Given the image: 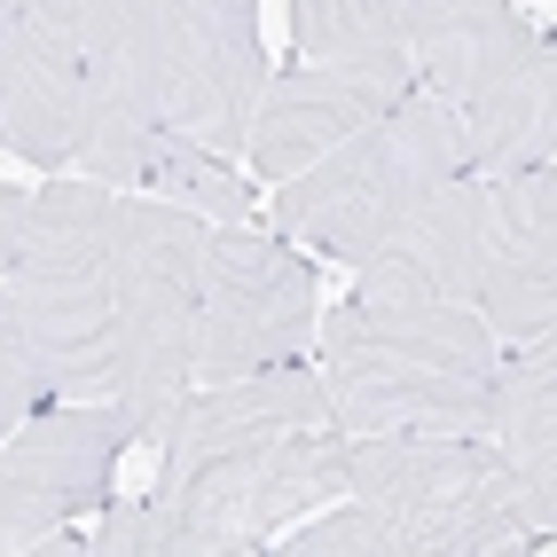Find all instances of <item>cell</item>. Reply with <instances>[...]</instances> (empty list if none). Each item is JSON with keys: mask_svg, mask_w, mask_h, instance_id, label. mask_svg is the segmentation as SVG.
<instances>
[{"mask_svg": "<svg viewBox=\"0 0 557 557\" xmlns=\"http://www.w3.org/2000/svg\"><path fill=\"white\" fill-rule=\"evenodd\" d=\"M158 557H259L290 518L346 495V432L314 361L189 385L158 432Z\"/></svg>", "mask_w": 557, "mask_h": 557, "instance_id": "6da1fadb", "label": "cell"}, {"mask_svg": "<svg viewBox=\"0 0 557 557\" xmlns=\"http://www.w3.org/2000/svg\"><path fill=\"white\" fill-rule=\"evenodd\" d=\"M322 400L330 424L354 432H479L503 338L471 307H393L346 299L322 330Z\"/></svg>", "mask_w": 557, "mask_h": 557, "instance_id": "7a4b0ae2", "label": "cell"}, {"mask_svg": "<svg viewBox=\"0 0 557 557\" xmlns=\"http://www.w3.org/2000/svg\"><path fill=\"white\" fill-rule=\"evenodd\" d=\"M408 63L456 110L471 173L557 165V40L518 0H432Z\"/></svg>", "mask_w": 557, "mask_h": 557, "instance_id": "3957f363", "label": "cell"}, {"mask_svg": "<svg viewBox=\"0 0 557 557\" xmlns=\"http://www.w3.org/2000/svg\"><path fill=\"white\" fill-rule=\"evenodd\" d=\"M110 236H119V189L87 173H48V189H32L16 268L0 275L55 400H110V369H119Z\"/></svg>", "mask_w": 557, "mask_h": 557, "instance_id": "277c9868", "label": "cell"}, {"mask_svg": "<svg viewBox=\"0 0 557 557\" xmlns=\"http://www.w3.org/2000/svg\"><path fill=\"white\" fill-rule=\"evenodd\" d=\"M456 173H471L456 110L440 95H424V87H408L385 119H369L338 150H322L314 165L275 181V236H290L314 259L354 268L424 189H440V181H456Z\"/></svg>", "mask_w": 557, "mask_h": 557, "instance_id": "5b68a950", "label": "cell"}, {"mask_svg": "<svg viewBox=\"0 0 557 557\" xmlns=\"http://www.w3.org/2000/svg\"><path fill=\"white\" fill-rule=\"evenodd\" d=\"M197 283H205V220L165 197L119 189L110 236V314H119V369L110 400L134 440H158L197 377Z\"/></svg>", "mask_w": 557, "mask_h": 557, "instance_id": "8992f818", "label": "cell"}, {"mask_svg": "<svg viewBox=\"0 0 557 557\" xmlns=\"http://www.w3.org/2000/svg\"><path fill=\"white\" fill-rule=\"evenodd\" d=\"M346 495L393 518L408 557H510L534 549L510 471L479 432H354Z\"/></svg>", "mask_w": 557, "mask_h": 557, "instance_id": "52a82bcc", "label": "cell"}, {"mask_svg": "<svg viewBox=\"0 0 557 557\" xmlns=\"http://www.w3.org/2000/svg\"><path fill=\"white\" fill-rule=\"evenodd\" d=\"M314 259L275 236L268 220L205 228V283H197V377H251L275 361H314Z\"/></svg>", "mask_w": 557, "mask_h": 557, "instance_id": "ba28073f", "label": "cell"}, {"mask_svg": "<svg viewBox=\"0 0 557 557\" xmlns=\"http://www.w3.org/2000/svg\"><path fill=\"white\" fill-rule=\"evenodd\" d=\"M87 126L71 173L102 189H141L165 141V0H79Z\"/></svg>", "mask_w": 557, "mask_h": 557, "instance_id": "9c48e42d", "label": "cell"}, {"mask_svg": "<svg viewBox=\"0 0 557 557\" xmlns=\"http://www.w3.org/2000/svg\"><path fill=\"white\" fill-rule=\"evenodd\" d=\"M134 432L119 400H48L0 440V557H24L48 527L110 503Z\"/></svg>", "mask_w": 557, "mask_h": 557, "instance_id": "30bf717a", "label": "cell"}, {"mask_svg": "<svg viewBox=\"0 0 557 557\" xmlns=\"http://www.w3.org/2000/svg\"><path fill=\"white\" fill-rule=\"evenodd\" d=\"M268 87L259 0H165V126L197 150L244 158L251 102Z\"/></svg>", "mask_w": 557, "mask_h": 557, "instance_id": "8fae6325", "label": "cell"}, {"mask_svg": "<svg viewBox=\"0 0 557 557\" xmlns=\"http://www.w3.org/2000/svg\"><path fill=\"white\" fill-rule=\"evenodd\" d=\"M495 228V181L456 173L424 189L393 228L354 259V299H393V307H471L479 259Z\"/></svg>", "mask_w": 557, "mask_h": 557, "instance_id": "7c38bea8", "label": "cell"}, {"mask_svg": "<svg viewBox=\"0 0 557 557\" xmlns=\"http://www.w3.org/2000/svg\"><path fill=\"white\" fill-rule=\"evenodd\" d=\"M417 87L408 55H377V63H283L268 71V87L251 102V134L244 158L259 181H290L299 165H314L322 150H338L346 134H361L369 119Z\"/></svg>", "mask_w": 557, "mask_h": 557, "instance_id": "4fadbf2b", "label": "cell"}, {"mask_svg": "<svg viewBox=\"0 0 557 557\" xmlns=\"http://www.w3.org/2000/svg\"><path fill=\"white\" fill-rule=\"evenodd\" d=\"M79 126H87L79 0H24V16L0 40V141L40 173H71Z\"/></svg>", "mask_w": 557, "mask_h": 557, "instance_id": "5bb4252c", "label": "cell"}, {"mask_svg": "<svg viewBox=\"0 0 557 557\" xmlns=\"http://www.w3.org/2000/svg\"><path fill=\"white\" fill-rule=\"evenodd\" d=\"M471 314L503 346L549 338V322H557V165L495 173V228H487V259H479Z\"/></svg>", "mask_w": 557, "mask_h": 557, "instance_id": "9a60e30c", "label": "cell"}, {"mask_svg": "<svg viewBox=\"0 0 557 557\" xmlns=\"http://www.w3.org/2000/svg\"><path fill=\"white\" fill-rule=\"evenodd\" d=\"M479 440H487L495 463L510 471L534 549H549L557 542V346L549 338H527L518 354L503 346Z\"/></svg>", "mask_w": 557, "mask_h": 557, "instance_id": "2e32d148", "label": "cell"}, {"mask_svg": "<svg viewBox=\"0 0 557 557\" xmlns=\"http://www.w3.org/2000/svg\"><path fill=\"white\" fill-rule=\"evenodd\" d=\"M432 0H290V48L299 63H377L408 55Z\"/></svg>", "mask_w": 557, "mask_h": 557, "instance_id": "e0dca14e", "label": "cell"}, {"mask_svg": "<svg viewBox=\"0 0 557 557\" xmlns=\"http://www.w3.org/2000/svg\"><path fill=\"white\" fill-rule=\"evenodd\" d=\"M141 197H165L181 212H197L205 228H228V220H259V197H251V181L236 158H220V150H197L189 134H173L150 150V173H141Z\"/></svg>", "mask_w": 557, "mask_h": 557, "instance_id": "ac0fdd59", "label": "cell"}, {"mask_svg": "<svg viewBox=\"0 0 557 557\" xmlns=\"http://www.w3.org/2000/svg\"><path fill=\"white\" fill-rule=\"evenodd\" d=\"M275 549H290V557H408V542H400L393 518H377V510L354 503V495L338 510L307 518V527H283Z\"/></svg>", "mask_w": 557, "mask_h": 557, "instance_id": "d6986e66", "label": "cell"}, {"mask_svg": "<svg viewBox=\"0 0 557 557\" xmlns=\"http://www.w3.org/2000/svg\"><path fill=\"white\" fill-rule=\"evenodd\" d=\"M48 377H40V361H32V338H24V322H16V299H9V283H0V440H9L32 408H48Z\"/></svg>", "mask_w": 557, "mask_h": 557, "instance_id": "ffe728a7", "label": "cell"}, {"mask_svg": "<svg viewBox=\"0 0 557 557\" xmlns=\"http://www.w3.org/2000/svg\"><path fill=\"white\" fill-rule=\"evenodd\" d=\"M95 557H158V510L150 495L141 503H102V527H95Z\"/></svg>", "mask_w": 557, "mask_h": 557, "instance_id": "44dd1931", "label": "cell"}, {"mask_svg": "<svg viewBox=\"0 0 557 557\" xmlns=\"http://www.w3.org/2000/svg\"><path fill=\"white\" fill-rule=\"evenodd\" d=\"M24 220H32V189L0 181V275H9V268H16V251H24Z\"/></svg>", "mask_w": 557, "mask_h": 557, "instance_id": "7402d4cb", "label": "cell"}, {"mask_svg": "<svg viewBox=\"0 0 557 557\" xmlns=\"http://www.w3.org/2000/svg\"><path fill=\"white\" fill-rule=\"evenodd\" d=\"M24 16V0H0V40H9V24Z\"/></svg>", "mask_w": 557, "mask_h": 557, "instance_id": "603a6c76", "label": "cell"}]
</instances>
